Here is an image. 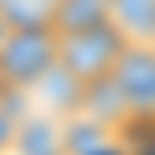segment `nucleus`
I'll return each instance as SVG.
<instances>
[{"mask_svg":"<svg viewBox=\"0 0 155 155\" xmlns=\"http://www.w3.org/2000/svg\"><path fill=\"white\" fill-rule=\"evenodd\" d=\"M57 61V29L53 25H29L8 29L0 41V86L8 90H33L37 78Z\"/></svg>","mask_w":155,"mask_h":155,"instance_id":"f257e3e1","label":"nucleus"},{"mask_svg":"<svg viewBox=\"0 0 155 155\" xmlns=\"http://www.w3.org/2000/svg\"><path fill=\"white\" fill-rule=\"evenodd\" d=\"M110 21V0H57L53 4V29L57 33H74V29H90V25Z\"/></svg>","mask_w":155,"mask_h":155,"instance_id":"0eeeda50","label":"nucleus"},{"mask_svg":"<svg viewBox=\"0 0 155 155\" xmlns=\"http://www.w3.org/2000/svg\"><path fill=\"white\" fill-rule=\"evenodd\" d=\"M110 82L127 98L131 114L155 118V45H127Z\"/></svg>","mask_w":155,"mask_h":155,"instance_id":"7ed1b4c3","label":"nucleus"},{"mask_svg":"<svg viewBox=\"0 0 155 155\" xmlns=\"http://www.w3.org/2000/svg\"><path fill=\"white\" fill-rule=\"evenodd\" d=\"M57 0H0V21L8 29H29V25H53Z\"/></svg>","mask_w":155,"mask_h":155,"instance_id":"6e6552de","label":"nucleus"},{"mask_svg":"<svg viewBox=\"0 0 155 155\" xmlns=\"http://www.w3.org/2000/svg\"><path fill=\"white\" fill-rule=\"evenodd\" d=\"M127 45L131 41L114 29V21H102V25H90V29L57 33V61L70 74H78L82 82H98V78L114 74Z\"/></svg>","mask_w":155,"mask_h":155,"instance_id":"f03ea898","label":"nucleus"},{"mask_svg":"<svg viewBox=\"0 0 155 155\" xmlns=\"http://www.w3.org/2000/svg\"><path fill=\"white\" fill-rule=\"evenodd\" d=\"M110 21L131 45H155V0H110Z\"/></svg>","mask_w":155,"mask_h":155,"instance_id":"423d86ee","label":"nucleus"},{"mask_svg":"<svg viewBox=\"0 0 155 155\" xmlns=\"http://www.w3.org/2000/svg\"><path fill=\"white\" fill-rule=\"evenodd\" d=\"M25 114H16L12 106H8L4 98H0V155L12 151V139H16V123H21Z\"/></svg>","mask_w":155,"mask_h":155,"instance_id":"1a4fd4ad","label":"nucleus"},{"mask_svg":"<svg viewBox=\"0 0 155 155\" xmlns=\"http://www.w3.org/2000/svg\"><path fill=\"white\" fill-rule=\"evenodd\" d=\"M4 33H8V25H4V21H0V41H4Z\"/></svg>","mask_w":155,"mask_h":155,"instance_id":"9d476101","label":"nucleus"},{"mask_svg":"<svg viewBox=\"0 0 155 155\" xmlns=\"http://www.w3.org/2000/svg\"><path fill=\"white\" fill-rule=\"evenodd\" d=\"M8 155H65V118L33 106L16 123V139Z\"/></svg>","mask_w":155,"mask_h":155,"instance_id":"39448f33","label":"nucleus"},{"mask_svg":"<svg viewBox=\"0 0 155 155\" xmlns=\"http://www.w3.org/2000/svg\"><path fill=\"white\" fill-rule=\"evenodd\" d=\"M33 106L37 110H49V114L57 118H70L82 110V94H86V82L78 74H70L61 61H53L45 74L37 78V86H33Z\"/></svg>","mask_w":155,"mask_h":155,"instance_id":"20e7f679","label":"nucleus"}]
</instances>
